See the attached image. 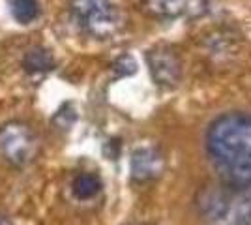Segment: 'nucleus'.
Returning <instances> with one entry per match:
<instances>
[{"label": "nucleus", "mask_w": 251, "mask_h": 225, "mask_svg": "<svg viewBox=\"0 0 251 225\" xmlns=\"http://www.w3.org/2000/svg\"><path fill=\"white\" fill-rule=\"evenodd\" d=\"M206 150L221 180L240 188H251V115L225 113L206 133Z\"/></svg>", "instance_id": "1"}, {"label": "nucleus", "mask_w": 251, "mask_h": 225, "mask_svg": "<svg viewBox=\"0 0 251 225\" xmlns=\"http://www.w3.org/2000/svg\"><path fill=\"white\" fill-rule=\"evenodd\" d=\"M195 204L208 225H251V188L210 184L197 193Z\"/></svg>", "instance_id": "2"}, {"label": "nucleus", "mask_w": 251, "mask_h": 225, "mask_svg": "<svg viewBox=\"0 0 251 225\" xmlns=\"http://www.w3.org/2000/svg\"><path fill=\"white\" fill-rule=\"evenodd\" d=\"M70 10L79 28L94 38H109L122 26L120 11L111 0H70Z\"/></svg>", "instance_id": "3"}, {"label": "nucleus", "mask_w": 251, "mask_h": 225, "mask_svg": "<svg viewBox=\"0 0 251 225\" xmlns=\"http://www.w3.org/2000/svg\"><path fill=\"white\" fill-rule=\"evenodd\" d=\"M0 154L13 167H25L38 156V139L28 124L8 122L0 128Z\"/></svg>", "instance_id": "4"}, {"label": "nucleus", "mask_w": 251, "mask_h": 225, "mask_svg": "<svg viewBox=\"0 0 251 225\" xmlns=\"http://www.w3.org/2000/svg\"><path fill=\"white\" fill-rule=\"evenodd\" d=\"M147 64L154 83L161 88H175L182 79L180 56L167 43H157L148 51Z\"/></svg>", "instance_id": "5"}, {"label": "nucleus", "mask_w": 251, "mask_h": 225, "mask_svg": "<svg viewBox=\"0 0 251 225\" xmlns=\"http://www.w3.org/2000/svg\"><path fill=\"white\" fill-rule=\"evenodd\" d=\"M165 167L161 152L152 147L137 149L131 154V178L135 182H148L157 178Z\"/></svg>", "instance_id": "6"}, {"label": "nucleus", "mask_w": 251, "mask_h": 225, "mask_svg": "<svg viewBox=\"0 0 251 225\" xmlns=\"http://www.w3.org/2000/svg\"><path fill=\"white\" fill-rule=\"evenodd\" d=\"M52 53L45 47H32L23 56V68L28 75H42L54 70Z\"/></svg>", "instance_id": "7"}, {"label": "nucleus", "mask_w": 251, "mask_h": 225, "mask_svg": "<svg viewBox=\"0 0 251 225\" xmlns=\"http://www.w3.org/2000/svg\"><path fill=\"white\" fill-rule=\"evenodd\" d=\"M100 190H101V180L94 173H81V175L75 176L74 182H72V192L81 201L96 197L100 193Z\"/></svg>", "instance_id": "8"}, {"label": "nucleus", "mask_w": 251, "mask_h": 225, "mask_svg": "<svg viewBox=\"0 0 251 225\" xmlns=\"http://www.w3.org/2000/svg\"><path fill=\"white\" fill-rule=\"evenodd\" d=\"M10 11L17 23L30 25L40 17V4L38 0H10Z\"/></svg>", "instance_id": "9"}, {"label": "nucleus", "mask_w": 251, "mask_h": 225, "mask_svg": "<svg viewBox=\"0 0 251 225\" xmlns=\"http://www.w3.org/2000/svg\"><path fill=\"white\" fill-rule=\"evenodd\" d=\"M148 11L161 17H173L178 15L184 8V0H143Z\"/></svg>", "instance_id": "10"}, {"label": "nucleus", "mask_w": 251, "mask_h": 225, "mask_svg": "<svg viewBox=\"0 0 251 225\" xmlns=\"http://www.w3.org/2000/svg\"><path fill=\"white\" fill-rule=\"evenodd\" d=\"M115 77H129L137 72V62L131 54H122L120 58H116L113 64Z\"/></svg>", "instance_id": "11"}, {"label": "nucleus", "mask_w": 251, "mask_h": 225, "mask_svg": "<svg viewBox=\"0 0 251 225\" xmlns=\"http://www.w3.org/2000/svg\"><path fill=\"white\" fill-rule=\"evenodd\" d=\"M0 225H11V222L6 218V216H2L0 214Z\"/></svg>", "instance_id": "12"}]
</instances>
